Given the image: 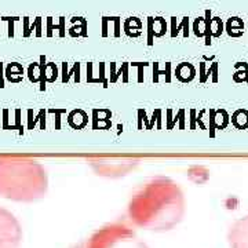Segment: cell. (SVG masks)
<instances>
[{"instance_id": "cell-1", "label": "cell", "mask_w": 248, "mask_h": 248, "mask_svg": "<svg viewBox=\"0 0 248 248\" xmlns=\"http://www.w3.org/2000/svg\"><path fill=\"white\" fill-rule=\"evenodd\" d=\"M186 202L181 186L166 177L151 179L131 197L127 214L135 226L169 232L184 219Z\"/></svg>"}, {"instance_id": "cell-2", "label": "cell", "mask_w": 248, "mask_h": 248, "mask_svg": "<svg viewBox=\"0 0 248 248\" xmlns=\"http://www.w3.org/2000/svg\"><path fill=\"white\" fill-rule=\"evenodd\" d=\"M48 190L43 164L28 157H0V197L16 203H35Z\"/></svg>"}, {"instance_id": "cell-3", "label": "cell", "mask_w": 248, "mask_h": 248, "mask_svg": "<svg viewBox=\"0 0 248 248\" xmlns=\"http://www.w3.org/2000/svg\"><path fill=\"white\" fill-rule=\"evenodd\" d=\"M81 248H149L125 222H112L95 231Z\"/></svg>"}, {"instance_id": "cell-4", "label": "cell", "mask_w": 248, "mask_h": 248, "mask_svg": "<svg viewBox=\"0 0 248 248\" xmlns=\"http://www.w3.org/2000/svg\"><path fill=\"white\" fill-rule=\"evenodd\" d=\"M22 237V226L17 217L0 205V248H19Z\"/></svg>"}, {"instance_id": "cell-5", "label": "cell", "mask_w": 248, "mask_h": 248, "mask_svg": "<svg viewBox=\"0 0 248 248\" xmlns=\"http://www.w3.org/2000/svg\"><path fill=\"white\" fill-rule=\"evenodd\" d=\"M89 163L97 175L105 178L125 177L138 166V161L133 159H97Z\"/></svg>"}, {"instance_id": "cell-6", "label": "cell", "mask_w": 248, "mask_h": 248, "mask_svg": "<svg viewBox=\"0 0 248 248\" xmlns=\"http://www.w3.org/2000/svg\"><path fill=\"white\" fill-rule=\"evenodd\" d=\"M231 248H248V215L232 223L228 232Z\"/></svg>"}]
</instances>
